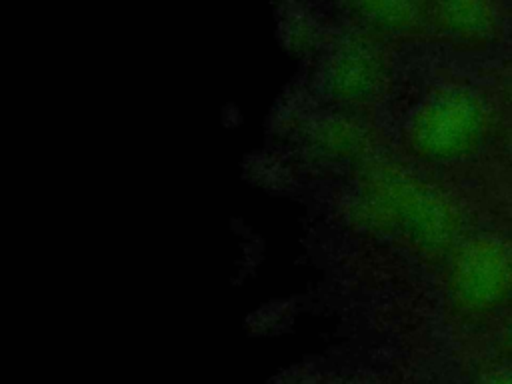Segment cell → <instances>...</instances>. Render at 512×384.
<instances>
[{"label": "cell", "mask_w": 512, "mask_h": 384, "mask_svg": "<svg viewBox=\"0 0 512 384\" xmlns=\"http://www.w3.org/2000/svg\"><path fill=\"white\" fill-rule=\"evenodd\" d=\"M486 122V106L478 94L448 88L424 106L416 124V140L428 154L458 158L480 144Z\"/></svg>", "instance_id": "cell-1"}, {"label": "cell", "mask_w": 512, "mask_h": 384, "mask_svg": "<svg viewBox=\"0 0 512 384\" xmlns=\"http://www.w3.org/2000/svg\"><path fill=\"white\" fill-rule=\"evenodd\" d=\"M454 288L462 302L490 308L512 294V244L500 236L468 240L454 264Z\"/></svg>", "instance_id": "cell-2"}, {"label": "cell", "mask_w": 512, "mask_h": 384, "mask_svg": "<svg viewBox=\"0 0 512 384\" xmlns=\"http://www.w3.org/2000/svg\"><path fill=\"white\" fill-rule=\"evenodd\" d=\"M334 4L366 30L384 34L410 32L426 18L422 0H334Z\"/></svg>", "instance_id": "cell-3"}, {"label": "cell", "mask_w": 512, "mask_h": 384, "mask_svg": "<svg viewBox=\"0 0 512 384\" xmlns=\"http://www.w3.org/2000/svg\"><path fill=\"white\" fill-rule=\"evenodd\" d=\"M488 384H512V372H500L494 378H490Z\"/></svg>", "instance_id": "cell-4"}, {"label": "cell", "mask_w": 512, "mask_h": 384, "mask_svg": "<svg viewBox=\"0 0 512 384\" xmlns=\"http://www.w3.org/2000/svg\"><path fill=\"white\" fill-rule=\"evenodd\" d=\"M510 150H512V138H510Z\"/></svg>", "instance_id": "cell-5"}]
</instances>
